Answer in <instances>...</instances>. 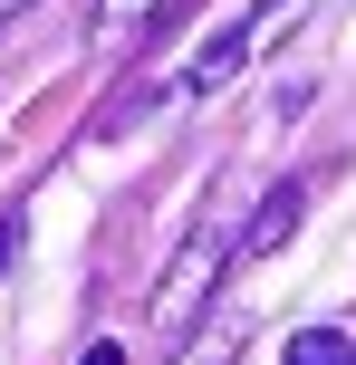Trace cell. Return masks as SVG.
<instances>
[{
  "label": "cell",
  "mask_w": 356,
  "mask_h": 365,
  "mask_svg": "<svg viewBox=\"0 0 356 365\" xmlns=\"http://www.w3.org/2000/svg\"><path fill=\"white\" fill-rule=\"evenodd\" d=\"M231 269V231H222V221H203V231H193L183 240V259H173V279H164V289H154V327H193V308H203V298H212V279H222Z\"/></svg>",
  "instance_id": "obj_1"
},
{
  "label": "cell",
  "mask_w": 356,
  "mask_h": 365,
  "mask_svg": "<svg viewBox=\"0 0 356 365\" xmlns=\"http://www.w3.org/2000/svg\"><path fill=\"white\" fill-rule=\"evenodd\" d=\"M280 10H289V0H250V10H241V19H231V29H222V38H212V48H203V58H193V68H183V87H193V96L231 87V77H241V58L260 48V29H270V19H280Z\"/></svg>",
  "instance_id": "obj_2"
},
{
  "label": "cell",
  "mask_w": 356,
  "mask_h": 365,
  "mask_svg": "<svg viewBox=\"0 0 356 365\" xmlns=\"http://www.w3.org/2000/svg\"><path fill=\"white\" fill-rule=\"evenodd\" d=\"M299 212H308V182H270L260 212H250V231H231V259H270L289 231H299Z\"/></svg>",
  "instance_id": "obj_3"
},
{
  "label": "cell",
  "mask_w": 356,
  "mask_h": 365,
  "mask_svg": "<svg viewBox=\"0 0 356 365\" xmlns=\"http://www.w3.org/2000/svg\"><path fill=\"white\" fill-rule=\"evenodd\" d=\"M289 365H356V336L347 327H299L289 336Z\"/></svg>",
  "instance_id": "obj_4"
},
{
  "label": "cell",
  "mask_w": 356,
  "mask_h": 365,
  "mask_svg": "<svg viewBox=\"0 0 356 365\" xmlns=\"http://www.w3.org/2000/svg\"><path fill=\"white\" fill-rule=\"evenodd\" d=\"M154 10H164V0H96V19H87V29H96V38H135Z\"/></svg>",
  "instance_id": "obj_5"
},
{
  "label": "cell",
  "mask_w": 356,
  "mask_h": 365,
  "mask_svg": "<svg viewBox=\"0 0 356 365\" xmlns=\"http://www.w3.org/2000/svg\"><path fill=\"white\" fill-rule=\"evenodd\" d=\"M19 259V212H0V269Z\"/></svg>",
  "instance_id": "obj_6"
},
{
  "label": "cell",
  "mask_w": 356,
  "mask_h": 365,
  "mask_svg": "<svg viewBox=\"0 0 356 365\" xmlns=\"http://www.w3.org/2000/svg\"><path fill=\"white\" fill-rule=\"evenodd\" d=\"M77 365H126V346H116V336H106V346H87V356H77Z\"/></svg>",
  "instance_id": "obj_7"
},
{
  "label": "cell",
  "mask_w": 356,
  "mask_h": 365,
  "mask_svg": "<svg viewBox=\"0 0 356 365\" xmlns=\"http://www.w3.org/2000/svg\"><path fill=\"white\" fill-rule=\"evenodd\" d=\"M39 10V0H0V29H10V19H29Z\"/></svg>",
  "instance_id": "obj_8"
}]
</instances>
